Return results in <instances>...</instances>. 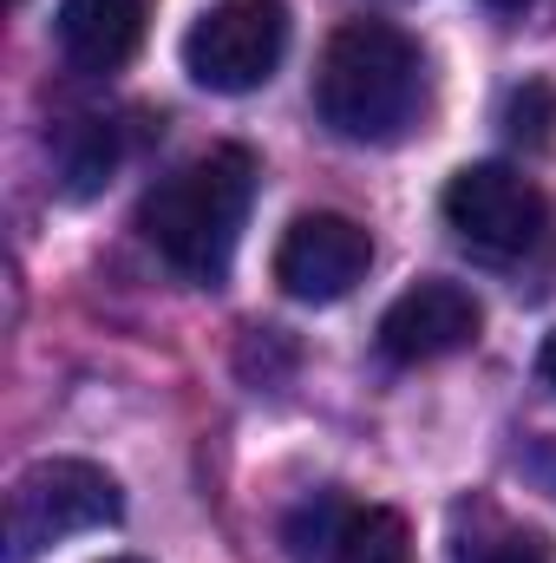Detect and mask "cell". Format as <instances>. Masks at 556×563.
I'll list each match as a JSON object with an SVG mask.
<instances>
[{"mask_svg":"<svg viewBox=\"0 0 556 563\" xmlns=\"http://www.w3.org/2000/svg\"><path fill=\"white\" fill-rule=\"evenodd\" d=\"M327 563H413V531H407L400 511L367 505V511H354V518L341 525Z\"/></svg>","mask_w":556,"mask_h":563,"instance_id":"9c48e42d","label":"cell"},{"mask_svg":"<svg viewBox=\"0 0 556 563\" xmlns=\"http://www.w3.org/2000/svg\"><path fill=\"white\" fill-rule=\"evenodd\" d=\"M249 203H256V157L243 144H216L144 190L138 230L177 276L223 282Z\"/></svg>","mask_w":556,"mask_h":563,"instance_id":"6da1fadb","label":"cell"},{"mask_svg":"<svg viewBox=\"0 0 556 563\" xmlns=\"http://www.w3.org/2000/svg\"><path fill=\"white\" fill-rule=\"evenodd\" d=\"M105 563H144V558H105Z\"/></svg>","mask_w":556,"mask_h":563,"instance_id":"e0dca14e","label":"cell"},{"mask_svg":"<svg viewBox=\"0 0 556 563\" xmlns=\"http://www.w3.org/2000/svg\"><path fill=\"white\" fill-rule=\"evenodd\" d=\"M445 223L478 250V256H524L544 223H551V203L544 190L518 170V164H465L452 184H445Z\"/></svg>","mask_w":556,"mask_h":563,"instance_id":"5b68a950","label":"cell"},{"mask_svg":"<svg viewBox=\"0 0 556 563\" xmlns=\"http://www.w3.org/2000/svg\"><path fill=\"white\" fill-rule=\"evenodd\" d=\"M465 563H551V538L544 531H518V525H498L485 544H471Z\"/></svg>","mask_w":556,"mask_h":563,"instance_id":"4fadbf2b","label":"cell"},{"mask_svg":"<svg viewBox=\"0 0 556 563\" xmlns=\"http://www.w3.org/2000/svg\"><path fill=\"white\" fill-rule=\"evenodd\" d=\"M367 269H374V236H367V223H354L341 210L294 217L276 250V282L294 301H341L367 282Z\"/></svg>","mask_w":556,"mask_h":563,"instance_id":"8992f818","label":"cell"},{"mask_svg":"<svg viewBox=\"0 0 556 563\" xmlns=\"http://www.w3.org/2000/svg\"><path fill=\"white\" fill-rule=\"evenodd\" d=\"M354 518V505H341V498H314L294 525H288V551H294V563H327V551H334V538H341V525Z\"/></svg>","mask_w":556,"mask_h":563,"instance_id":"8fae6325","label":"cell"},{"mask_svg":"<svg viewBox=\"0 0 556 563\" xmlns=\"http://www.w3.org/2000/svg\"><path fill=\"white\" fill-rule=\"evenodd\" d=\"M504 125H511L518 144H551L556 139V92L544 79H524L511 92V106H504Z\"/></svg>","mask_w":556,"mask_h":563,"instance_id":"7c38bea8","label":"cell"},{"mask_svg":"<svg viewBox=\"0 0 556 563\" xmlns=\"http://www.w3.org/2000/svg\"><path fill=\"white\" fill-rule=\"evenodd\" d=\"M419 106V46L387 20H347L321 46L314 112L334 139L387 144L407 132Z\"/></svg>","mask_w":556,"mask_h":563,"instance_id":"7a4b0ae2","label":"cell"},{"mask_svg":"<svg viewBox=\"0 0 556 563\" xmlns=\"http://www.w3.org/2000/svg\"><path fill=\"white\" fill-rule=\"evenodd\" d=\"M151 0H59V53L79 73H119L144 46Z\"/></svg>","mask_w":556,"mask_h":563,"instance_id":"ba28073f","label":"cell"},{"mask_svg":"<svg viewBox=\"0 0 556 563\" xmlns=\"http://www.w3.org/2000/svg\"><path fill=\"white\" fill-rule=\"evenodd\" d=\"M119 164V139L105 119H73L59 132V177H66V197H92Z\"/></svg>","mask_w":556,"mask_h":563,"instance_id":"30bf717a","label":"cell"},{"mask_svg":"<svg viewBox=\"0 0 556 563\" xmlns=\"http://www.w3.org/2000/svg\"><path fill=\"white\" fill-rule=\"evenodd\" d=\"M288 53V7L281 0H216L184 33V73L203 92H256L269 86Z\"/></svg>","mask_w":556,"mask_h":563,"instance_id":"277c9868","label":"cell"},{"mask_svg":"<svg viewBox=\"0 0 556 563\" xmlns=\"http://www.w3.org/2000/svg\"><path fill=\"white\" fill-rule=\"evenodd\" d=\"M537 374H544V380H551V387H556V334H551V341H544V354H537Z\"/></svg>","mask_w":556,"mask_h":563,"instance_id":"5bb4252c","label":"cell"},{"mask_svg":"<svg viewBox=\"0 0 556 563\" xmlns=\"http://www.w3.org/2000/svg\"><path fill=\"white\" fill-rule=\"evenodd\" d=\"M119 511H125V498H119L112 472H99L86 459H40L7 492V563H33L59 538L105 531V525H119Z\"/></svg>","mask_w":556,"mask_h":563,"instance_id":"3957f363","label":"cell"},{"mask_svg":"<svg viewBox=\"0 0 556 563\" xmlns=\"http://www.w3.org/2000/svg\"><path fill=\"white\" fill-rule=\"evenodd\" d=\"M498 13H524V7H537V0H491Z\"/></svg>","mask_w":556,"mask_h":563,"instance_id":"2e32d148","label":"cell"},{"mask_svg":"<svg viewBox=\"0 0 556 563\" xmlns=\"http://www.w3.org/2000/svg\"><path fill=\"white\" fill-rule=\"evenodd\" d=\"M7 7H20V0H7Z\"/></svg>","mask_w":556,"mask_h":563,"instance_id":"ac0fdd59","label":"cell"},{"mask_svg":"<svg viewBox=\"0 0 556 563\" xmlns=\"http://www.w3.org/2000/svg\"><path fill=\"white\" fill-rule=\"evenodd\" d=\"M478 328H485L478 295H471L465 282L432 276V282H413V288L380 314V347H387V361L419 367V361H445V354L471 347Z\"/></svg>","mask_w":556,"mask_h":563,"instance_id":"52a82bcc","label":"cell"},{"mask_svg":"<svg viewBox=\"0 0 556 563\" xmlns=\"http://www.w3.org/2000/svg\"><path fill=\"white\" fill-rule=\"evenodd\" d=\"M537 472L551 478V492H556V445H544V452H537Z\"/></svg>","mask_w":556,"mask_h":563,"instance_id":"9a60e30c","label":"cell"}]
</instances>
